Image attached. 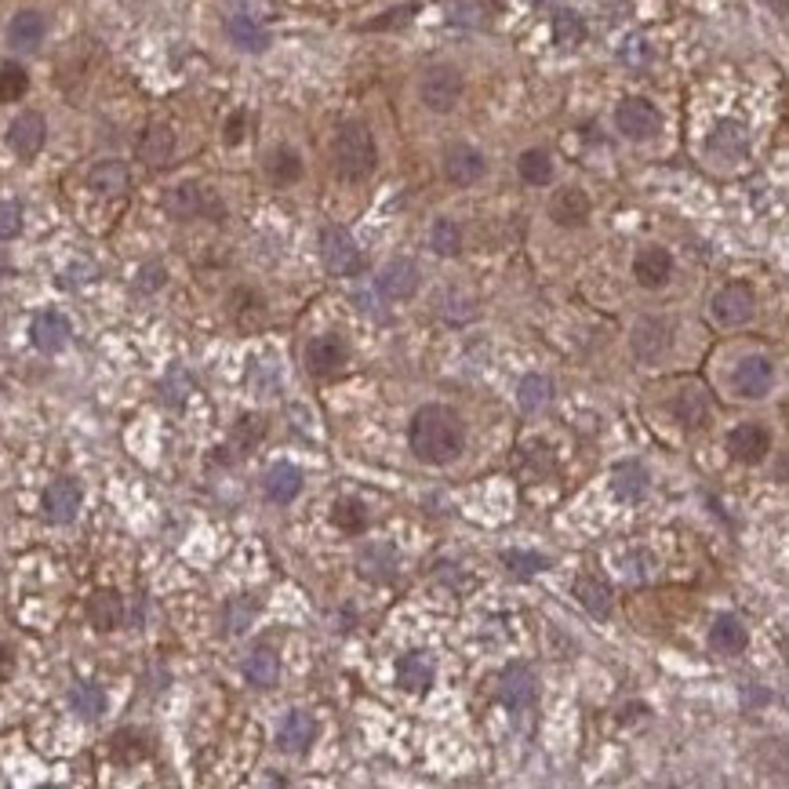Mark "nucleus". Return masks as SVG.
Listing matches in <instances>:
<instances>
[{
  "label": "nucleus",
  "instance_id": "nucleus-31",
  "mask_svg": "<svg viewBox=\"0 0 789 789\" xmlns=\"http://www.w3.org/2000/svg\"><path fill=\"white\" fill-rule=\"evenodd\" d=\"M746 146H750V135H746V128H742L739 120H720L710 135V150L720 153V157H728V160L742 157Z\"/></svg>",
  "mask_w": 789,
  "mask_h": 789
},
{
  "label": "nucleus",
  "instance_id": "nucleus-34",
  "mask_svg": "<svg viewBox=\"0 0 789 789\" xmlns=\"http://www.w3.org/2000/svg\"><path fill=\"white\" fill-rule=\"evenodd\" d=\"M448 22L462 30H484L491 26V4L488 0H448Z\"/></svg>",
  "mask_w": 789,
  "mask_h": 789
},
{
  "label": "nucleus",
  "instance_id": "nucleus-43",
  "mask_svg": "<svg viewBox=\"0 0 789 789\" xmlns=\"http://www.w3.org/2000/svg\"><path fill=\"white\" fill-rule=\"evenodd\" d=\"M255 615H259V600L255 597H237L226 604V626H230V633H244L255 622Z\"/></svg>",
  "mask_w": 789,
  "mask_h": 789
},
{
  "label": "nucleus",
  "instance_id": "nucleus-40",
  "mask_svg": "<svg viewBox=\"0 0 789 789\" xmlns=\"http://www.w3.org/2000/svg\"><path fill=\"white\" fill-rule=\"evenodd\" d=\"M553 40L560 48H579L586 40V22L575 15V11H557L553 15Z\"/></svg>",
  "mask_w": 789,
  "mask_h": 789
},
{
  "label": "nucleus",
  "instance_id": "nucleus-13",
  "mask_svg": "<svg viewBox=\"0 0 789 789\" xmlns=\"http://www.w3.org/2000/svg\"><path fill=\"white\" fill-rule=\"evenodd\" d=\"M630 346H633V353H637V360L655 364V360H662L666 350H670V324L662 317H640L637 328H633Z\"/></svg>",
  "mask_w": 789,
  "mask_h": 789
},
{
  "label": "nucleus",
  "instance_id": "nucleus-45",
  "mask_svg": "<svg viewBox=\"0 0 789 789\" xmlns=\"http://www.w3.org/2000/svg\"><path fill=\"white\" fill-rule=\"evenodd\" d=\"M331 520H335L342 531H364V524H368V513H364V506H360V502H339V506H335V513H331Z\"/></svg>",
  "mask_w": 789,
  "mask_h": 789
},
{
  "label": "nucleus",
  "instance_id": "nucleus-23",
  "mask_svg": "<svg viewBox=\"0 0 789 789\" xmlns=\"http://www.w3.org/2000/svg\"><path fill=\"white\" fill-rule=\"evenodd\" d=\"M746 644H750V633H746L742 619H735V615H717V619H713L710 648L717 651V655H728V659H735V655H742V651H746Z\"/></svg>",
  "mask_w": 789,
  "mask_h": 789
},
{
  "label": "nucleus",
  "instance_id": "nucleus-8",
  "mask_svg": "<svg viewBox=\"0 0 789 789\" xmlns=\"http://www.w3.org/2000/svg\"><path fill=\"white\" fill-rule=\"evenodd\" d=\"M164 208H168V215H175V219H200V215H215V219H219L222 200L215 197V193L204 190V186H197V182H182V186L168 190Z\"/></svg>",
  "mask_w": 789,
  "mask_h": 789
},
{
  "label": "nucleus",
  "instance_id": "nucleus-15",
  "mask_svg": "<svg viewBox=\"0 0 789 789\" xmlns=\"http://www.w3.org/2000/svg\"><path fill=\"white\" fill-rule=\"evenodd\" d=\"M44 139H48V124L40 113H19V117L11 120L8 128V146L19 153L22 160H33L40 150H44Z\"/></svg>",
  "mask_w": 789,
  "mask_h": 789
},
{
  "label": "nucleus",
  "instance_id": "nucleus-11",
  "mask_svg": "<svg viewBox=\"0 0 789 789\" xmlns=\"http://www.w3.org/2000/svg\"><path fill=\"white\" fill-rule=\"evenodd\" d=\"M375 288H379L382 299L404 302L419 291V266L411 259H390L375 277Z\"/></svg>",
  "mask_w": 789,
  "mask_h": 789
},
{
  "label": "nucleus",
  "instance_id": "nucleus-28",
  "mask_svg": "<svg viewBox=\"0 0 789 789\" xmlns=\"http://www.w3.org/2000/svg\"><path fill=\"white\" fill-rule=\"evenodd\" d=\"M88 619H91V626L102 633L117 630L120 622H124V600H120V593H113V590L95 593V597L88 600Z\"/></svg>",
  "mask_w": 789,
  "mask_h": 789
},
{
  "label": "nucleus",
  "instance_id": "nucleus-41",
  "mask_svg": "<svg viewBox=\"0 0 789 789\" xmlns=\"http://www.w3.org/2000/svg\"><path fill=\"white\" fill-rule=\"evenodd\" d=\"M502 564L520 575V579H531V575H539V571L550 568V557H542V553H531V550H506L502 553Z\"/></svg>",
  "mask_w": 789,
  "mask_h": 789
},
{
  "label": "nucleus",
  "instance_id": "nucleus-49",
  "mask_svg": "<svg viewBox=\"0 0 789 789\" xmlns=\"http://www.w3.org/2000/svg\"><path fill=\"white\" fill-rule=\"evenodd\" d=\"M11 673H15V655H11V648H4V644H0V684H4Z\"/></svg>",
  "mask_w": 789,
  "mask_h": 789
},
{
  "label": "nucleus",
  "instance_id": "nucleus-30",
  "mask_svg": "<svg viewBox=\"0 0 789 789\" xmlns=\"http://www.w3.org/2000/svg\"><path fill=\"white\" fill-rule=\"evenodd\" d=\"M171 153H175V135L171 128L164 124H150V128L142 131L139 139V160H146L150 168H160V164H168Z\"/></svg>",
  "mask_w": 789,
  "mask_h": 789
},
{
  "label": "nucleus",
  "instance_id": "nucleus-25",
  "mask_svg": "<svg viewBox=\"0 0 789 789\" xmlns=\"http://www.w3.org/2000/svg\"><path fill=\"white\" fill-rule=\"evenodd\" d=\"M88 186L95 193H102V197H120V193H128V186H131L128 164H120V160H99V164L88 171Z\"/></svg>",
  "mask_w": 789,
  "mask_h": 789
},
{
  "label": "nucleus",
  "instance_id": "nucleus-19",
  "mask_svg": "<svg viewBox=\"0 0 789 789\" xmlns=\"http://www.w3.org/2000/svg\"><path fill=\"white\" fill-rule=\"evenodd\" d=\"M433 677H437V666L426 651H408L397 659V684L408 695H426L433 688Z\"/></svg>",
  "mask_w": 789,
  "mask_h": 789
},
{
  "label": "nucleus",
  "instance_id": "nucleus-27",
  "mask_svg": "<svg viewBox=\"0 0 789 789\" xmlns=\"http://www.w3.org/2000/svg\"><path fill=\"white\" fill-rule=\"evenodd\" d=\"M226 33H230L233 48L251 51V55H259V51L270 48V33H266V26H259V22L251 19V15H230V22H226Z\"/></svg>",
  "mask_w": 789,
  "mask_h": 789
},
{
  "label": "nucleus",
  "instance_id": "nucleus-26",
  "mask_svg": "<svg viewBox=\"0 0 789 789\" xmlns=\"http://www.w3.org/2000/svg\"><path fill=\"white\" fill-rule=\"evenodd\" d=\"M48 33V22L40 11H19L15 19L8 22V44L15 51H33Z\"/></svg>",
  "mask_w": 789,
  "mask_h": 789
},
{
  "label": "nucleus",
  "instance_id": "nucleus-29",
  "mask_svg": "<svg viewBox=\"0 0 789 789\" xmlns=\"http://www.w3.org/2000/svg\"><path fill=\"white\" fill-rule=\"evenodd\" d=\"M262 488H266V499L270 502H291L295 495L302 491V473L291 466V462H277L270 473H266V480H262Z\"/></svg>",
  "mask_w": 789,
  "mask_h": 789
},
{
  "label": "nucleus",
  "instance_id": "nucleus-39",
  "mask_svg": "<svg viewBox=\"0 0 789 789\" xmlns=\"http://www.w3.org/2000/svg\"><path fill=\"white\" fill-rule=\"evenodd\" d=\"M430 248L437 251L440 259H451V255H459V251H462V230H459V222H451V219H437V222H433Z\"/></svg>",
  "mask_w": 789,
  "mask_h": 789
},
{
  "label": "nucleus",
  "instance_id": "nucleus-10",
  "mask_svg": "<svg viewBox=\"0 0 789 789\" xmlns=\"http://www.w3.org/2000/svg\"><path fill=\"white\" fill-rule=\"evenodd\" d=\"M484 171H488L484 153L466 146V142H455V146H448V153H444V179H448L451 186H462V190H466V186L484 179Z\"/></svg>",
  "mask_w": 789,
  "mask_h": 789
},
{
  "label": "nucleus",
  "instance_id": "nucleus-20",
  "mask_svg": "<svg viewBox=\"0 0 789 789\" xmlns=\"http://www.w3.org/2000/svg\"><path fill=\"white\" fill-rule=\"evenodd\" d=\"M550 219L564 230H579L590 222V197L579 190V186H568V190H560L557 197L550 200Z\"/></svg>",
  "mask_w": 789,
  "mask_h": 789
},
{
  "label": "nucleus",
  "instance_id": "nucleus-48",
  "mask_svg": "<svg viewBox=\"0 0 789 789\" xmlns=\"http://www.w3.org/2000/svg\"><path fill=\"white\" fill-rule=\"evenodd\" d=\"M160 284H164V266H157V262L139 273V291H157Z\"/></svg>",
  "mask_w": 789,
  "mask_h": 789
},
{
  "label": "nucleus",
  "instance_id": "nucleus-50",
  "mask_svg": "<svg viewBox=\"0 0 789 789\" xmlns=\"http://www.w3.org/2000/svg\"><path fill=\"white\" fill-rule=\"evenodd\" d=\"M768 8H775V11H786V0H764Z\"/></svg>",
  "mask_w": 789,
  "mask_h": 789
},
{
  "label": "nucleus",
  "instance_id": "nucleus-21",
  "mask_svg": "<svg viewBox=\"0 0 789 789\" xmlns=\"http://www.w3.org/2000/svg\"><path fill=\"white\" fill-rule=\"evenodd\" d=\"M575 597L586 611H590L593 619H611V611H615V593H611L608 579H600V575H579L575 579Z\"/></svg>",
  "mask_w": 789,
  "mask_h": 789
},
{
  "label": "nucleus",
  "instance_id": "nucleus-47",
  "mask_svg": "<svg viewBox=\"0 0 789 789\" xmlns=\"http://www.w3.org/2000/svg\"><path fill=\"white\" fill-rule=\"evenodd\" d=\"M22 233V208L15 200H0V240H15Z\"/></svg>",
  "mask_w": 789,
  "mask_h": 789
},
{
  "label": "nucleus",
  "instance_id": "nucleus-36",
  "mask_svg": "<svg viewBox=\"0 0 789 789\" xmlns=\"http://www.w3.org/2000/svg\"><path fill=\"white\" fill-rule=\"evenodd\" d=\"M517 171L528 186H550L553 182V157L546 150H524L517 160Z\"/></svg>",
  "mask_w": 789,
  "mask_h": 789
},
{
  "label": "nucleus",
  "instance_id": "nucleus-18",
  "mask_svg": "<svg viewBox=\"0 0 789 789\" xmlns=\"http://www.w3.org/2000/svg\"><path fill=\"white\" fill-rule=\"evenodd\" d=\"M317 739V720L310 717L306 710H291L288 717L280 720L277 728V750L280 753H306Z\"/></svg>",
  "mask_w": 789,
  "mask_h": 789
},
{
  "label": "nucleus",
  "instance_id": "nucleus-32",
  "mask_svg": "<svg viewBox=\"0 0 789 789\" xmlns=\"http://www.w3.org/2000/svg\"><path fill=\"white\" fill-rule=\"evenodd\" d=\"M266 175H270L273 186H291V182L302 179V157L291 146H277V150L266 153Z\"/></svg>",
  "mask_w": 789,
  "mask_h": 789
},
{
  "label": "nucleus",
  "instance_id": "nucleus-17",
  "mask_svg": "<svg viewBox=\"0 0 789 789\" xmlns=\"http://www.w3.org/2000/svg\"><path fill=\"white\" fill-rule=\"evenodd\" d=\"M350 360V346L339 339V335H313L306 342V368L313 375H331V371H339L342 364Z\"/></svg>",
  "mask_w": 789,
  "mask_h": 789
},
{
  "label": "nucleus",
  "instance_id": "nucleus-37",
  "mask_svg": "<svg viewBox=\"0 0 789 789\" xmlns=\"http://www.w3.org/2000/svg\"><path fill=\"white\" fill-rule=\"evenodd\" d=\"M517 400L528 415H535V411H542L553 400V382L546 379V375H539V371H535V375H524V382H520V390H517Z\"/></svg>",
  "mask_w": 789,
  "mask_h": 789
},
{
  "label": "nucleus",
  "instance_id": "nucleus-38",
  "mask_svg": "<svg viewBox=\"0 0 789 789\" xmlns=\"http://www.w3.org/2000/svg\"><path fill=\"white\" fill-rule=\"evenodd\" d=\"M670 408H673V415L680 419V426H688V430L702 426V422H706V415H710V404H706V397H702L699 390L680 393V397L673 400Z\"/></svg>",
  "mask_w": 789,
  "mask_h": 789
},
{
  "label": "nucleus",
  "instance_id": "nucleus-24",
  "mask_svg": "<svg viewBox=\"0 0 789 789\" xmlns=\"http://www.w3.org/2000/svg\"><path fill=\"white\" fill-rule=\"evenodd\" d=\"M648 488H651L648 470L633 459L619 462L615 473H611V491H615V499H622V502H640L644 495H648Z\"/></svg>",
  "mask_w": 789,
  "mask_h": 789
},
{
  "label": "nucleus",
  "instance_id": "nucleus-4",
  "mask_svg": "<svg viewBox=\"0 0 789 789\" xmlns=\"http://www.w3.org/2000/svg\"><path fill=\"white\" fill-rule=\"evenodd\" d=\"M320 259H324V270L331 277H357L364 270V255H360L357 240L342 226H324L320 230Z\"/></svg>",
  "mask_w": 789,
  "mask_h": 789
},
{
  "label": "nucleus",
  "instance_id": "nucleus-22",
  "mask_svg": "<svg viewBox=\"0 0 789 789\" xmlns=\"http://www.w3.org/2000/svg\"><path fill=\"white\" fill-rule=\"evenodd\" d=\"M673 273V259L666 248H644L637 251L633 259V277H637L640 288H662Z\"/></svg>",
  "mask_w": 789,
  "mask_h": 789
},
{
  "label": "nucleus",
  "instance_id": "nucleus-2",
  "mask_svg": "<svg viewBox=\"0 0 789 789\" xmlns=\"http://www.w3.org/2000/svg\"><path fill=\"white\" fill-rule=\"evenodd\" d=\"M331 164H335V175L346 182L368 179L375 164H379V150H375V135H371L368 124L350 120L342 124L335 142H331Z\"/></svg>",
  "mask_w": 789,
  "mask_h": 789
},
{
  "label": "nucleus",
  "instance_id": "nucleus-46",
  "mask_svg": "<svg viewBox=\"0 0 789 789\" xmlns=\"http://www.w3.org/2000/svg\"><path fill=\"white\" fill-rule=\"evenodd\" d=\"M415 11H419V4H404V8H397V11H386L382 19H371L364 30H400V26H408L411 19H415Z\"/></svg>",
  "mask_w": 789,
  "mask_h": 789
},
{
  "label": "nucleus",
  "instance_id": "nucleus-51",
  "mask_svg": "<svg viewBox=\"0 0 789 789\" xmlns=\"http://www.w3.org/2000/svg\"><path fill=\"white\" fill-rule=\"evenodd\" d=\"M0 390H4V382H0Z\"/></svg>",
  "mask_w": 789,
  "mask_h": 789
},
{
  "label": "nucleus",
  "instance_id": "nucleus-35",
  "mask_svg": "<svg viewBox=\"0 0 789 789\" xmlns=\"http://www.w3.org/2000/svg\"><path fill=\"white\" fill-rule=\"evenodd\" d=\"M244 677H248V684H255V688H273L280 677V659L270 648L251 651L248 659H244Z\"/></svg>",
  "mask_w": 789,
  "mask_h": 789
},
{
  "label": "nucleus",
  "instance_id": "nucleus-7",
  "mask_svg": "<svg viewBox=\"0 0 789 789\" xmlns=\"http://www.w3.org/2000/svg\"><path fill=\"white\" fill-rule=\"evenodd\" d=\"M710 313L717 324L724 328H739V324H750L753 313H757V299H753L750 284H724L710 299Z\"/></svg>",
  "mask_w": 789,
  "mask_h": 789
},
{
  "label": "nucleus",
  "instance_id": "nucleus-14",
  "mask_svg": "<svg viewBox=\"0 0 789 789\" xmlns=\"http://www.w3.org/2000/svg\"><path fill=\"white\" fill-rule=\"evenodd\" d=\"M70 335H73L70 317H62L59 310L37 313V317H33V324H30V342H33V350H40V353H59V350H66Z\"/></svg>",
  "mask_w": 789,
  "mask_h": 789
},
{
  "label": "nucleus",
  "instance_id": "nucleus-44",
  "mask_svg": "<svg viewBox=\"0 0 789 789\" xmlns=\"http://www.w3.org/2000/svg\"><path fill=\"white\" fill-rule=\"evenodd\" d=\"M146 742H142L139 731H117L113 735V757L120 760V764H131V760H142L146 757Z\"/></svg>",
  "mask_w": 789,
  "mask_h": 789
},
{
  "label": "nucleus",
  "instance_id": "nucleus-16",
  "mask_svg": "<svg viewBox=\"0 0 789 789\" xmlns=\"http://www.w3.org/2000/svg\"><path fill=\"white\" fill-rule=\"evenodd\" d=\"M80 484L70 477L62 480H51L48 488H44V517L51 520V524H70L73 517H77L80 510Z\"/></svg>",
  "mask_w": 789,
  "mask_h": 789
},
{
  "label": "nucleus",
  "instance_id": "nucleus-5",
  "mask_svg": "<svg viewBox=\"0 0 789 789\" xmlns=\"http://www.w3.org/2000/svg\"><path fill=\"white\" fill-rule=\"evenodd\" d=\"M615 128L633 142H648V139L659 135L662 113L655 110V102L630 95V99H622L619 106H615Z\"/></svg>",
  "mask_w": 789,
  "mask_h": 789
},
{
  "label": "nucleus",
  "instance_id": "nucleus-42",
  "mask_svg": "<svg viewBox=\"0 0 789 789\" xmlns=\"http://www.w3.org/2000/svg\"><path fill=\"white\" fill-rule=\"evenodd\" d=\"M30 91V73L22 70L19 62H4L0 66V102H15Z\"/></svg>",
  "mask_w": 789,
  "mask_h": 789
},
{
  "label": "nucleus",
  "instance_id": "nucleus-33",
  "mask_svg": "<svg viewBox=\"0 0 789 789\" xmlns=\"http://www.w3.org/2000/svg\"><path fill=\"white\" fill-rule=\"evenodd\" d=\"M70 710L77 713L80 720H99L106 713V691L91 680H80L70 688Z\"/></svg>",
  "mask_w": 789,
  "mask_h": 789
},
{
  "label": "nucleus",
  "instance_id": "nucleus-3",
  "mask_svg": "<svg viewBox=\"0 0 789 789\" xmlns=\"http://www.w3.org/2000/svg\"><path fill=\"white\" fill-rule=\"evenodd\" d=\"M462 91H466V80H462V73L455 70V66H448V62H437V66H430V70L419 77V99H422V106L433 113L455 110L462 99Z\"/></svg>",
  "mask_w": 789,
  "mask_h": 789
},
{
  "label": "nucleus",
  "instance_id": "nucleus-9",
  "mask_svg": "<svg viewBox=\"0 0 789 789\" xmlns=\"http://www.w3.org/2000/svg\"><path fill=\"white\" fill-rule=\"evenodd\" d=\"M731 386H735V393L746 400L768 397L771 386H775V364H771V357H760V353L742 357L739 364H735V371H731Z\"/></svg>",
  "mask_w": 789,
  "mask_h": 789
},
{
  "label": "nucleus",
  "instance_id": "nucleus-1",
  "mask_svg": "<svg viewBox=\"0 0 789 789\" xmlns=\"http://www.w3.org/2000/svg\"><path fill=\"white\" fill-rule=\"evenodd\" d=\"M408 444L415 451V459L426 466H448L466 448V430H462L459 415L444 404H426L415 411V419L408 426Z\"/></svg>",
  "mask_w": 789,
  "mask_h": 789
},
{
  "label": "nucleus",
  "instance_id": "nucleus-12",
  "mask_svg": "<svg viewBox=\"0 0 789 789\" xmlns=\"http://www.w3.org/2000/svg\"><path fill=\"white\" fill-rule=\"evenodd\" d=\"M728 451L735 462H746V466H753V462H764L771 451V433L760 426V422H742V426H735V430L728 433Z\"/></svg>",
  "mask_w": 789,
  "mask_h": 789
},
{
  "label": "nucleus",
  "instance_id": "nucleus-6",
  "mask_svg": "<svg viewBox=\"0 0 789 789\" xmlns=\"http://www.w3.org/2000/svg\"><path fill=\"white\" fill-rule=\"evenodd\" d=\"M499 699L506 710L513 713H528L535 702H539V680L528 662H510L499 677Z\"/></svg>",
  "mask_w": 789,
  "mask_h": 789
}]
</instances>
